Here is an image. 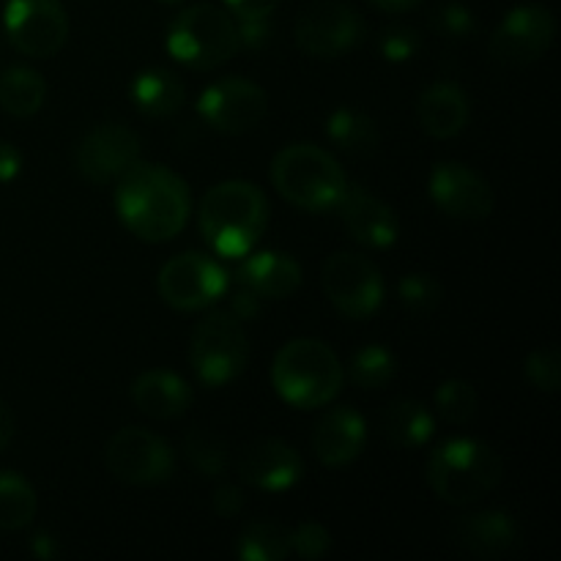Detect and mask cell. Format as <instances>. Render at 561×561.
Segmentation results:
<instances>
[{
  "label": "cell",
  "instance_id": "bcb514c9",
  "mask_svg": "<svg viewBox=\"0 0 561 561\" xmlns=\"http://www.w3.org/2000/svg\"><path fill=\"white\" fill-rule=\"evenodd\" d=\"M159 3H181V0H159Z\"/></svg>",
  "mask_w": 561,
  "mask_h": 561
},
{
  "label": "cell",
  "instance_id": "7bdbcfd3",
  "mask_svg": "<svg viewBox=\"0 0 561 561\" xmlns=\"http://www.w3.org/2000/svg\"><path fill=\"white\" fill-rule=\"evenodd\" d=\"M14 431H16V422H14V414H11L9 405L0 400V449H5L11 444V438H14Z\"/></svg>",
  "mask_w": 561,
  "mask_h": 561
},
{
  "label": "cell",
  "instance_id": "603a6c76",
  "mask_svg": "<svg viewBox=\"0 0 561 561\" xmlns=\"http://www.w3.org/2000/svg\"><path fill=\"white\" fill-rule=\"evenodd\" d=\"M131 400L137 409L153 420H175L192 403L190 383L168 370H148L131 383Z\"/></svg>",
  "mask_w": 561,
  "mask_h": 561
},
{
  "label": "cell",
  "instance_id": "ab89813d",
  "mask_svg": "<svg viewBox=\"0 0 561 561\" xmlns=\"http://www.w3.org/2000/svg\"><path fill=\"white\" fill-rule=\"evenodd\" d=\"M239 31V47L261 49L268 42V20H239L236 22Z\"/></svg>",
  "mask_w": 561,
  "mask_h": 561
},
{
  "label": "cell",
  "instance_id": "5b68a950",
  "mask_svg": "<svg viewBox=\"0 0 561 561\" xmlns=\"http://www.w3.org/2000/svg\"><path fill=\"white\" fill-rule=\"evenodd\" d=\"M502 458L477 438H453L427 460V482L442 502L466 507L485 499L502 482Z\"/></svg>",
  "mask_w": 561,
  "mask_h": 561
},
{
  "label": "cell",
  "instance_id": "d590c367",
  "mask_svg": "<svg viewBox=\"0 0 561 561\" xmlns=\"http://www.w3.org/2000/svg\"><path fill=\"white\" fill-rule=\"evenodd\" d=\"M420 33L411 31V27H389V31H383L381 42H378L381 55L392 64H405V60L420 53Z\"/></svg>",
  "mask_w": 561,
  "mask_h": 561
},
{
  "label": "cell",
  "instance_id": "9c48e42d",
  "mask_svg": "<svg viewBox=\"0 0 561 561\" xmlns=\"http://www.w3.org/2000/svg\"><path fill=\"white\" fill-rule=\"evenodd\" d=\"M228 272L203 252H181L159 268L157 288L164 305L179 312H197L228 294Z\"/></svg>",
  "mask_w": 561,
  "mask_h": 561
},
{
  "label": "cell",
  "instance_id": "ffe728a7",
  "mask_svg": "<svg viewBox=\"0 0 561 561\" xmlns=\"http://www.w3.org/2000/svg\"><path fill=\"white\" fill-rule=\"evenodd\" d=\"M236 283L250 288L263 301L288 299L301 285V266L285 252H255L239 268Z\"/></svg>",
  "mask_w": 561,
  "mask_h": 561
},
{
  "label": "cell",
  "instance_id": "7c38bea8",
  "mask_svg": "<svg viewBox=\"0 0 561 561\" xmlns=\"http://www.w3.org/2000/svg\"><path fill=\"white\" fill-rule=\"evenodd\" d=\"M197 113L222 135H244L263 124L268 113V96L257 82L247 77H225L201 93Z\"/></svg>",
  "mask_w": 561,
  "mask_h": 561
},
{
  "label": "cell",
  "instance_id": "4fadbf2b",
  "mask_svg": "<svg viewBox=\"0 0 561 561\" xmlns=\"http://www.w3.org/2000/svg\"><path fill=\"white\" fill-rule=\"evenodd\" d=\"M557 16L546 5H518L502 20L488 42V53L504 66H529L551 49Z\"/></svg>",
  "mask_w": 561,
  "mask_h": 561
},
{
  "label": "cell",
  "instance_id": "277c9868",
  "mask_svg": "<svg viewBox=\"0 0 561 561\" xmlns=\"http://www.w3.org/2000/svg\"><path fill=\"white\" fill-rule=\"evenodd\" d=\"M272 184L290 206L310 214L337 211L348 179L337 159L312 142L285 146L272 159Z\"/></svg>",
  "mask_w": 561,
  "mask_h": 561
},
{
  "label": "cell",
  "instance_id": "ba28073f",
  "mask_svg": "<svg viewBox=\"0 0 561 561\" xmlns=\"http://www.w3.org/2000/svg\"><path fill=\"white\" fill-rule=\"evenodd\" d=\"M323 294L340 316L362 321L378 312L383 301V279L376 263L362 252H334L323 263Z\"/></svg>",
  "mask_w": 561,
  "mask_h": 561
},
{
  "label": "cell",
  "instance_id": "4dcf8cb0",
  "mask_svg": "<svg viewBox=\"0 0 561 561\" xmlns=\"http://www.w3.org/2000/svg\"><path fill=\"white\" fill-rule=\"evenodd\" d=\"M398 373V359L383 345H365L351 359V381L359 389H381Z\"/></svg>",
  "mask_w": 561,
  "mask_h": 561
},
{
  "label": "cell",
  "instance_id": "5bb4252c",
  "mask_svg": "<svg viewBox=\"0 0 561 561\" xmlns=\"http://www.w3.org/2000/svg\"><path fill=\"white\" fill-rule=\"evenodd\" d=\"M365 36V22L340 0H323L310 5L296 22V47L310 58L332 60L354 49Z\"/></svg>",
  "mask_w": 561,
  "mask_h": 561
},
{
  "label": "cell",
  "instance_id": "d4e9b609",
  "mask_svg": "<svg viewBox=\"0 0 561 561\" xmlns=\"http://www.w3.org/2000/svg\"><path fill=\"white\" fill-rule=\"evenodd\" d=\"M381 431L383 438L394 447L416 449L431 442L433 433H436V420L425 403L403 398L389 405L381 420Z\"/></svg>",
  "mask_w": 561,
  "mask_h": 561
},
{
  "label": "cell",
  "instance_id": "9a60e30c",
  "mask_svg": "<svg viewBox=\"0 0 561 561\" xmlns=\"http://www.w3.org/2000/svg\"><path fill=\"white\" fill-rule=\"evenodd\" d=\"M140 159V137L121 124H104L88 131L75 153L77 170L91 184H113Z\"/></svg>",
  "mask_w": 561,
  "mask_h": 561
},
{
  "label": "cell",
  "instance_id": "836d02e7",
  "mask_svg": "<svg viewBox=\"0 0 561 561\" xmlns=\"http://www.w3.org/2000/svg\"><path fill=\"white\" fill-rule=\"evenodd\" d=\"M526 378L535 389L546 394H557L561 389V356L557 348L531 351L524 365Z\"/></svg>",
  "mask_w": 561,
  "mask_h": 561
},
{
  "label": "cell",
  "instance_id": "1f68e13d",
  "mask_svg": "<svg viewBox=\"0 0 561 561\" xmlns=\"http://www.w3.org/2000/svg\"><path fill=\"white\" fill-rule=\"evenodd\" d=\"M477 403H480L477 389L460 378H449L436 389V411L449 425H466L474 420Z\"/></svg>",
  "mask_w": 561,
  "mask_h": 561
},
{
  "label": "cell",
  "instance_id": "60d3db41",
  "mask_svg": "<svg viewBox=\"0 0 561 561\" xmlns=\"http://www.w3.org/2000/svg\"><path fill=\"white\" fill-rule=\"evenodd\" d=\"M261 301H263L261 296H255L250 288L239 285V290L233 294V316L241 318V321L255 318L257 312H261Z\"/></svg>",
  "mask_w": 561,
  "mask_h": 561
},
{
  "label": "cell",
  "instance_id": "e0dca14e",
  "mask_svg": "<svg viewBox=\"0 0 561 561\" xmlns=\"http://www.w3.org/2000/svg\"><path fill=\"white\" fill-rule=\"evenodd\" d=\"M305 474L299 453L279 438H257L241 453L239 477L257 491L279 493L294 488Z\"/></svg>",
  "mask_w": 561,
  "mask_h": 561
},
{
  "label": "cell",
  "instance_id": "8d00e7d4",
  "mask_svg": "<svg viewBox=\"0 0 561 561\" xmlns=\"http://www.w3.org/2000/svg\"><path fill=\"white\" fill-rule=\"evenodd\" d=\"M433 25L447 38H466L477 27L474 14L463 3H444L433 16Z\"/></svg>",
  "mask_w": 561,
  "mask_h": 561
},
{
  "label": "cell",
  "instance_id": "e575fe53",
  "mask_svg": "<svg viewBox=\"0 0 561 561\" xmlns=\"http://www.w3.org/2000/svg\"><path fill=\"white\" fill-rule=\"evenodd\" d=\"M329 548H332V535H329L327 526L316 524V520H307L299 529L290 531V551L299 553L301 559H323L329 553Z\"/></svg>",
  "mask_w": 561,
  "mask_h": 561
},
{
  "label": "cell",
  "instance_id": "b9f144b4",
  "mask_svg": "<svg viewBox=\"0 0 561 561\" xmlns=\"http://www.w3.org/2000/svg\"><path fill=\"white\" fill-rule=\"evenodd\" d=\"M22 170V153L11 142H0V184L14 181Z\"/></svg>",
  "mask_w": 561,
  "mask_h": 561
},
{
  "label": "cell",
  "instance_id": "44dd1931",
  "mask_svg": "<svg viewBox=\"0 0 561 561\" xmlns=\"http://www.w3.org/2000/svg\"><path fill=\"white\" fill-rule=\"evenodd\" d=\"M471 104L463 88L455 82H436V85L425 88L416 104V118L425 135L436 137V140H449V137L460 135L469 124Z\"/></svg>",
  "mask_w": 561,
  "mask_h": 561
},
{
  "label": "cell",
  "instance_id": "52a82bcc",
  "mask_svg": "<svg viewBox=\"0 0 561 561\" xmlns=\"http://www.w3.org/2000/svg\"><path fill=\"white\" fill-rule=\"evenodd\" d=\"M190 362L197 381L217 389L244 373L250 362V340H247L241 318L233 312H208L192 329Z\"/></svg>",
  "mask_w": 561,
  "mask_h": 561
},
{
  "label": "cell",
  "instance_id": "3957f363",
  "mask_svg": "<svg viewBox=\"0 0 561 561\" xmlns=\"http://www.w3.org/2000/svg\"><path fill=\"white\" fill-rule=\"evenodd\" d=\"M343 365L323 340H290L277 351L272 365L274 392L301 411L323 409L343 389Z\"/></svg>",
  "mask_w": 561,
  "mask_h": 561
},
{
  "label": "cell",
  "instance_id": "f1b7e54d",
  "mask_svg": "<svg viewBox=\"0 0 561 561\" xmlns=\"http://www.w3.org/2000/svg\"><path fill=\"white\" fill-rule=\"evenodd\" d=\"M241 561H285L290 557V529L274 520H255L239 537Z\"/></svg>",
  "mask_w": 561,
  "mask_h": 561
},
{
  "label": "cell",
  "instance_id": "d6986e66",
  "mask_svg": "<svg viewBox=\"0 0 561 561\" xmlns=\"http://www.w3.org/2000/svg\"><path fill=\"white\" fill-rule=\"evenodd\" d=\"M367 442V422L359 411L348 409H329L318 420L316 433H312V453L329 469L354 463L362 455Z\"/></svg>",
  "mask_w": 561,
  "mask_h": 561
},
{
  "label": "cell",
  "instance_id": "cb8c5ba5",
  "mask_svg": "<svg viewBox=\"0 0 561 561\" xmlns=\"http://www.w3.org/2000/svg\"><path fill=\"white\" fill-rule=\"evenodd\" d=\"M131 102L148 118H173L186 102V88L168 69H146L131 82Z\"/></svg>",
  "mask_w": 561,
  "mask_h": 561
},
{
  "label": "cell",
  "instance_id": "484cf974",
  "mask_svg": "<svg viewBox=\"0 0 561 561\" xmlns=\"http://www.w3.org/2000/svg\"><path fill=\"white\" fill-rule=\"evenodd\" d=\"M47 99V82L27 66H11L0 75V107L14 118H33Z\"/></svg>",
  "mask_w": 561,
  "mask_h": 561
},
{
  "label": "cell",
  "instance_id": "74e56055",
  "mask_svg": "<svg viewBox=\"0 0 561 561\" xmlns=\"http://www.w3.org/2000/svg\"><path fill=\"white\" fill-rule=\"evenodd\" d=\"M211 507L219 518H236L244 510V493L236 485H219L211 496Z\"/></svg>",
  "mask_w": 561,
  "mask_h": 561
},
{
  "label": "cell",
  "instance_id": "7402d4cb",
  "mask_svg": "<svg viewBox=\"0 0 561 561\" xmlns=\"http://www.w3.org/2000/svg\"><path fill=\"white\" fill-rule=\"evenodd\" d=\"M455 537H458L466 551L491 559L502 557L504 551L515 546L518 526H515L513 515L504 513V510H482V513L463 515L455 524Z\"/></svg>",
  "mask_w": 561,
  "mask_h": 561
},
{
  "label": "cell",
  "instance_id": "ac0fdd59",
  "mask_svg": "<svg viewBox=\"0 0 561 561\" xmlns=\"http://www.w3.org/2000/svg\"><path fill=\"white\" fill-rule=\"evenodd\" d=\"M337 211L343 217L345 228H348L351 239L356 244L367 247V250H387V247H392L398 241V214L387 203L378 201L376 195L362 190V186L348 184Z\"/></svg>",
  "mask_w": 561,
  "mask_h": 561
},
{
  "label": "cell",
  "instance_id": "83f0119b",
  "mask_svg": "<svg viewBox=\"0 0 561 561\" xmlns=\"http://www.w3.org/2000/svg\"><path fill=\"white\" fill-rule=\"evenodd\" d=\"M38 510L36 491L16 471H0V529L20 531L33 524Z\"/></svg>",
  "mask_w": 561,
  "mask_h": 561
},
{
  "label": "cell",
  "instance_id": "6da1fadb",
  "mask_svg": "<svg viewBox=\"0 0 561 561\" xmlns=\"http://www.w3.org/2000/svg\"><path fill=\"white\" fill-rule=\"evenodd\" d=\"M115 211L137 239L162 244L190 222V186L173 170L137 159L115 184Z\"/></svg>",
  "mask_w": 561,
  "mask_h": 561
},
{
  "label": "cell",
  "instance_id": "f546056e",
  "mask_svg": "<svg viewBox=\"0 0 561 561\" xmlns=\"http://www.w3.org/2000/svg\"><path fill=\"white\" fill-rule=\"evenodd\" d=\"M186 458L203 477H222L228 471V444L208 427H192L184 438Z\"/></svg>",
  "mask_w": 561,
  "mask_h": 561
},
{
  "label": "cell",
  "instance_id": "7a4b0ae2",
  "mask_svg": "<svg viewBox=\"0 0 561 561\" xmlns=\"http://www.w3.org/2000/svg\"><path fill=\"white\" fill-rule=\"evenodd\" d=\"M268 228V201L250 181H222L201 201V233L222 257H244Z\"/></svg>",
  "mask_w": 561,
  "mask_h": 561
},
{
  "label": "cell",
  "instance_id": "4316f807",
  "mask_svg": "<svg viewBox=\"0 0 561 561\" xmlns=\"http://www.w3.org/2000/svg\"><path fill=\"white\" fill-rule=\"evenodd\" d=\"M327 135L340 151L351 153V157H370L381 142V131H378L376 121L365 115L362 110H334L327 121Z\"/></svg>",
  "mask_w": 561,
  "mask_h": 561
},
{
  "label": "cell",
  "instance_id": "8fae6325",
  "mask_svg": "<svg viewBox=\"0 0 561 561\" xmlns=\"http://www.w3.org/2000/svg\"><path fill=\"white\" fill-rule=\"evenodd\" d=\"M5 36L27 58H53L69 38V16L60 0H5Z\"/></svg>",
  "mask_w": 561,
  "mask_h": 561
},
{
  "label": "cell",
  "instance_id": "ee69618b",
  "mask_svg": "<svg viewBox=\"0 0 561 561\" xmlns=\"http://www.w3.org/2000/svg\"><path fill=\"white\" fill-rule=\"evenodd\" d=\"M422 0H370V5L387 11V14H403V11L416 9Z\"/></svg>",
  "mask_w": 561,
  "mask_h": 561
},
{
  "label": "cell",
  "instance_id": "8992f818",
  "mask_svg": "<svg viewBox=\"0 0 561 561\" xmlns=\"http://www.w3.org/2000/svg\"><path fill=\"white\" fill-rule=\"evenodd\" d=\"M233 16L211 3H195L175 14L168 31V53L195 71L217 69L239 53Z\"/></svg>",
  "mask_w": 561,
  "mask_h": 561
},
{
  "label": "cell",
  "instance_id": "d6a6232c",
  "mask_svg": "<svg viewBox=\"0 0 561 561\" xmlns=\"http://www.w3.org/2000/svg\"><path fill=\"white\" fill-rule=\"evenodd\" d=\"M400 301H403L405 310L416 312V316H427V312L436 310L444 299V288L433 274H405L398 285Z\"/></svg>",
  "mask_w": 561,
  "mask_h": 561
},
{
  "label": "cell",
  "instance_id": "f35d334b",
  "mask_svg": "<svg viewBox=\"0 0 561 561\" xmlns=\"http://www.w3.org/2000/svg\"><path fill=\"white\" fill-rule=\"evenodd\" d=\"M225 5L236 20H268L279 0H225Z\"/></svg>",
  "mask_w": 561,
  "mask_h": 561
},
{
  "label": "cell",
  "instance_id": "f6af8a7d",
  "mask_svg": "<svg viewBox=\"0 0 561 561\" xmlns=\"http://www.w3.org/2000/svg\"><path fill=\"white\" fill-rule=\"evenodd\" d=\"M31 548H33V553H36L38 559H53L55 557L53 540H49V535H44V531H38V535L33 537Z\"/></svg>",
  "mask_w": 561,
  "mask_h": 561
},
{
  "label": "cell",
  "instance_id": "30bf717a",
  "mask_svg": "<svg viewBox=\"0 0 561 561\" xmlns=\"http://www.w3.org/2000/svg\"><path fill=\"white\" fill-rule=\"evenodd\" d=\"M104 463L126 485H159L175 471V453L162 436L146 427H124L104 449Z\"/></svg>",
  "mask_w": 561,
  "mask_h": 561
},
{
  "label": "cell",
  "instance_id": "2e32d148",
  "mask_svg": "<svg viewBox=\"0 0 561 561\" xmlns=\"http://www.w3.org/2000/svg\"><path fill=\"white\" fill-rule=\"evenodd\" d=\"M431 197L438 211L463 222L488 219L496 206L491 184L460 162L436 164L431 175Z\"/></svg>",
  "mask_w": 561,
  "mask_h": 561
}]
</instances>
